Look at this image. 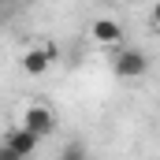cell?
Listing matches in <instances>:
<instances>
[{
  "label": "cell",
  "mask_w": 160,
  "mask_h": 160,
  "mask_svg": "<svg viewBox=\"0 0 160 160\" xmlns=\"http://www.w3.org/2000/svg\"><path fill=\"white\" fill-rule=\"evenodd\" d=\"M112 71H116L119 78H142V75L149 71V56H145L142 48H123L119 56L112 60Z\"/></svg>",
  "instance_id": "obj_1"
},
{
  "label": "cell",
  "mask_w": 160,
  "mask_h": 160,
  "mask_svg": "<svg viewBox=\"0 0 160 160\" xmlns=\"http://www.w3.org/2000/svg\"><path fill=\"white\" fill-rule=\"evenodd\" d=\"M22 127H26V130H34L41 142H45V138L56 130V112H52L48 104H30V108L22 112Z\"/></svg>",
  "instance_id": "obj_2"
},
{
  "label": "cell",
  "mask_w": 160,
  "mask_h": 160,
  "mask_svg": "<svg viewBox=\"0 0 160 160\" xmlns=\"http://www.w3.org/2000/svg\"><path fill=\"white\" fill-rule=\"evenodd\" d=\"M4 145L15 153V157H22V160H30L34 153H38V145H41V138L34 134V130H26V127H15V130H8V138H4Z\"/></svg>",
  "instance_id": "obj_3"
},
{
  "label": "cell",
  "mask_w": 160,
  "mask_h": 160,
  "mask_svg": "<svg viewBox=\"0 0 160 160\" xmlns=\"http://www.w3.org/2000/svg\"><path fill=\"white\" fill-rule=\"evenodd\" d=\"M56 56H60V52H56V45H38V48H30V52L22 56V71L38 78V75H45V71L52 67V60H56Z\"/></svg>",
  "instance_id": "obj_4"
},
{
  "label": "cell",
  "mask_w": 160,
  "mask_h": 160,
  "mask_svg": "<svg viewBox=\"0 0 160 160\" xmlns=\"http://www.w3.org/2000/svg\"><path fill=\"white\" fill-rule=\"evenodd\" d=\"M89 34H93L97 45H119V41H123V26L116 22V19H93Z\"/></svg>",
  "instance_id": "obj_5"
},
{
  "label": "cell",
  "mask_w": 160,
  "mask_h": 160,
  "mask_svg": "<svg viewBox=\"0 0 160 160\" xmlns=\"http://www.w3.org/2000/svg\"><path fill=\"white\" fill-rule=\"evenodd\" d=\"M60 160H89V157H86V145L82 142H67L60 149Z\"/></svg>",
  "instance_id": "obj_6"
},
{
  "label": "cell",
  "mask_w": 160,
  "mask_h": 160,
  "mask_svg": "<svg viewBox=\"0 0 160 160\" xmlns=\"http://www.w3.org/2000/svg\"><path fill=\"white\" fill-rule=\"evenodd\" d=\"M0 160H22V157H15V153H11V149H8V145L0 142Z\"/></svg>",
  "instance_id": "obj_7"
},
{
  "label": "cell",
  "mask_w": 160,
  "mask_h": 160,
  "mask_svg": "<svg viewBox=\"0 0 160 160\" xmlns=\"http://www.w3.org/2000/svg\"><path fill=\"white\" fill-rule=\"evenodd\" d=\"M153 22L160 26V0H157V8H153Z\"/></svg>",
  "instance_id": "obj_8"
}]
</instances>
